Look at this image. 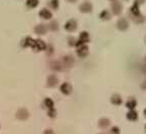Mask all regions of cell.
Here are the masks:
<instances>
[{
  "instance_id": "obj_24",
  "label": "cell",
  "mask_w": 146,
  "mask_h": 134,
  "mask_svg": "<svg viewBox=\"0 0 146 134\" xmlns=\"http://www.w3.org/2000/svg\"><path fill=\"white\" fill-rule=\"evenodd\" d=\"M49 6L52 9H57L59 7V0H50L49 1Z\"/></svg>"
},
{
  "instance_id": "obj_2",
  "label": "cell",
  "mask_w": 146,
  "mask_h": 134,
  "mask_svg": "<svg viewBox=\"0 0 146 134\" xmlns=\"http://www.w3.org/2000/svg\"><path fill=\"white\" fill-rule=\"evenodd\" d=\"M76 48H77V54L80 57H85L88 53V48L85 44L81 43V42H76Z\"/></svg>"
},
{
  "instance_id": "obj_22",
  "label": "cell",
  "mask_w": 146,
  "mask_h": 134,
  "mask_svg": "<svg viewBox=\"0 0 146 134\" xmlns=\"http://www.w3.org/2000/svg\"><path fill=\"white\" fill-rule=\"evenodd\" d=\"M136 101L134 100V99H129L128 100V102H127V104H126V106H127L128 108L130 110H133L135 107H136Z\"/></svg>"
},
{
  "instance_id": "obj_14",
  "label": "cell",
  "mask_w": 146,
  "mask_h": 134,
  "mask_svg": "<svg viewBox=\"0 0 146 134\" xmlns=\"http://www.w3.org/2000/svg\"><path fill=\"white\" fill-rule=\"evenodd\" d=\"M130 13L132 14V16H139V15H141V14H140L139 6H138V3H137V2H135L134 5L132 6V8H131V10H130ZM131 14H130V15H131Z\"/></svg>"
},
{
  "instance_id": "obj_30",
  "label": "cell",
  "mask_w": 146,
  "mask_h": 134,
  "mask_svg": "<svg viewBox=\"0 0 146 134\" xmlns=\"http://www.w3.org/2000/svg\"><path fill=\"white\" fill-rule=\"evenodd\" d=\"M142 87H143L144 89H146V81H144V83L142 84Z\"/></svg>"
},
{
  "instance_id": "obj_33",
  "label": "cell",
  "mask_w": 146,
  "mask_h": 134,
  "mask_svg": "<svg viewBox=\"0 0 146 134\" xmlns=\"http://www.w3.org/2000/svg\"><path fill=\"white\" fill-rule=\"evenodd\" d=\"M144 115H145V117H146V109L144 110Z\"/></svg>"
},
{
  "instance_id": "obj_6",
  "label": "cell",
  "mask_w": 146,
  "mask_h": 134,
  "mask_svg": "<svg viewBox=\"0 0 146 134\" xmlns=\"http://www.w3.org/2000/svg\"><path fill=\"white\" fill-rule=\"evenodd\" d=\"M60 91L64 95H69L72 91V87H71V84L68 83V82H64V83L61 84V87H60Z\"/></svg>"
},
{
  "instance_id": "obj_20",
  "label": "cell",
  "mask_w": 146,
  "mask_h": 134,
  "mask_svg": "<svg viewBox=\"0 0 146 134\" xmlns=\"http://www.w3.org/2000/svg\"><path fill=\"white\" fill-rule=\"evenodd\" d=\"M39 5V0H27V6L29 8H36Z\"/></svg>"
},
{
  "instance_id": "obj_15",
  "label": "cell",
  "mask_w": 146,
  "mask_h": 134,
  "mask_svg": "<svg viewBox=\"0 0 146 134\" xmlns=\"http://www.w3.org/2000/svg\"><path fill=\"white\" fill-rule=\"evenodd\" d=\"M73 63H74V59H73V57L70 56V55H67V56H65L63 58L62 64H64L65 66H71L73 65Z\"/></svg>"
},
{
  "instance_id": "obj_27",
  "label": "cell",
  "mask_w": 146,
  "mask_h": 134,
  "mask_svg": "<svg viewBox=\"0 0 146 134\" xmlns=\"http://www.w3.org/2000/svg\"><path fill=\"white\" fill-rule=\"evenodd\" d=\"M69 45H71V46L76 45V42H75V40H74V38H69Z\"/></svg>"
},
{
  "instance_id": "obj_10",
  "label": "cell",
  "mask_w": 146,
  "mask_h": 134,
  "mask_svg": "<svg viewBox=\"0 0 146 134\" xmlns=\"http://www.w3.org/2000/svg\"><path fill=\"white\" fill-rule=\"evenodd\" d=\"M117 27H118L119 30H121V31L127 30V27H128V23H127V21H126L125 18H121V19H119V21H118V23H117Z\"/></svg>"
},
{
  "instance_id": "obj_25",
  "label": "cell",
  "mask_w": 146,
  "mask_h": 134,
  "mask_svg": "<svg viewBox=\"0 0 146 134\" xmlns=\"http://www.w3.org/2000/svg\"><path fill=\"white\" fill-rule=\"evenodd\" d=\"M56 115H57V112H56L55 108H52V109L48 110V116L50 117V118H55Z\"/></svg>"
},
{
  "instance_id": "obj_19",
  "label": "cell",
  "mask_w": 146,
  "mask_h": 134,
  "mask_svg": "<svg viewBox=\"0 0 146 134\" xmlns=\"http://www.w3.org/2000/svg\"><path fill=\"white\" fill-rule=\"evenodd\" d=\"M111 102H112V104L119 106V105L122 104V99L119 95H114L112 98H111Z\"/></svg>"
},
{
  "instance_id": "obj_12",
  "label": "cell",
  "mask_w": 146,
  "mask_h": 134,
  "mask_svg": "<svg viewBox=\"0 0 146 134\" xmlns=\"http://www.w3.org/2000/svg\"><path fill=\"white\" fill-rule=\"evenodd\" d=\"M112 10L115 14H120L122 11V6L118 1H114V3L112 4Z\"/></svg>"
},
{
  "instance_id": "obj_5",
  "label": "cell",
  "mask_w": 146,
  "mask_h": 134,
  "mask_svg": "<svg viewBox=\"0 0 146 134\" xmlns=\"http://www.w3.org/2000/svg\"><path fill=\"white\" fill-rule=\"evenodd\" d=\"M58 82H59V79H58V77L56 76V75L52 74V75H49L48 76V80H47V84H48V87H54L57 85Z\"/></svg>"
},
{
  "instance_id": "obj_29",
  "label": "cell",
  "mask_w": 146,
  "mask_h": 134,
  "mask_svg": "<svg viewBox=\"0 0 146 134\" xmlns=\"http://www.w3.org/2000/svg\"><path fill=\"white\" fill-rule=\"evenodd\" d=\"M136 2L137 3H139V4H141V3L144 2V0H136Z\"/></svg>"
},
{
  "instance_id": "obj_13",
  "label": "cell",
  "mask_w": 146,
  "mask_h": 134,
  "mask_svg": "<svg viewBox=\"0 0 146 134\" xmlns=\"http://www.w3.org/2000/svg\"><path fill=\"white\" fill-rule=\"evenodd\" d=\"M50 67L53 69V70H62L63 69V64L61 63V62H58V61H52L50 63Z\"/></svg>"
},
{
  "instance_id": "obj_4",
  "label": "cell",
  "mask_w": 146,
  "mask_h": 134,
  "mask_svg": "<svg viewBox=\"0 0 146 134\" xmlns=\"http://www.w3.org/2000/svg\"><path fill=\"white\" fill-rule=\"evenodd\" d=\"M64 27H65V30L68 31V32H73V31H75L76 29H77V23H76V21H74V19H70V21H68L65 23Z\"/></svg>"
},
{
  "instance_id": "obj_35",
  "label": "cell",
  "mask_w": 146,
  "mask_h": 134,
  "mask_svg": "<svg viewBox=\"0 0 146 134\" xmlns=\"http://www.w3.org/2000/svg\"><path fill=\"white\" fill-rule=\"evenodd\" d=\"M145 130H146V125H145Z\"/></svg>"
},
{
  "instance_id": "obj_31",
  "label": "cell",
  "mask_w": 146,
  "mask_h": 134,
  "mask_svg": "<svg viewBox=\"0 0 146 134\" xmlns=\"http://www.w3.org/2000/svg\"><path fill=\"white\" fill-rule=\"evenodd\" d=\"M143 72L146 74V66H145V67H144V68H143Z\"/></svg>"
},
{
  "instance_id": "obj_17",
  "label": "cell",
  "mask_w": 146,
  "mask_h": 134,
  "mask_svg": "<svg viewBox=\"0 0 146 134\" xmlns=\"http://www.w3.org/2000/svg\"><path fill=\"white\" fill-rule=\"evenodd\" d=\"M44 107L47 108V109H52V108H54V101L52 100V99L50 98H47L44 100Z\"/></svg>"
},
{
  "instance_id": "obj_28",
  "label": "cell",
  "mask_w": 146,
  "mask_h": 134,
  "mask_svg": "<svg viewBox=\"0 0 146 134\" xmlns=\"http://www.w3.org/2000/svg\"><path fill=\"white\" fill-rule=\"evenodd\" d=\"M43 134H55L52 129H46Z\"/></svg>"
},
{
  "instance_id": "obj_7",
  "label": "cell",
  "mask_w": 146,
  "mask_h": 134,
  "mask_svg": "<svg viewBox=\"0 0 146 134\" xmlns=\"http://www.w3.org/2000/svg\"><path fill=\"white\" fill-rule=\"evenodd\" d=\"M47 31H48V27L44 23H40V25H38L35 27V33L38 35H45L47 33Z\"/></svg>"
},
{
  "instance_id": "obj_16",
  "label": "cell",
  "mask_w": 146,
  "mask_h": 134,
  "mask_svg": "<svg viewBox=\"0 0 146 134\" xmlns=\"http://www.w3.org/2000/svg\"><path fill=\"white\" fill-rule=\"evenodd\" d=\"M138 118V114L137 112H135L134 110H130V112H128L127 114V119L130 121H136Z\"/></svg>"
},
{
  "instance_id": "obj_21",
  "label": "cell",
  "mask_w": 146,
  "mask_h": 134,
  "mask_svg": "<svg viewBox=\"0 0 146 134\" xmlns=\"http://www.w3.org/2000/svg\"><path fill=\"white\" fill-rule=\"evenodd\" d=\"M100 17L103 19V21H107V19H110L111 18V14L108 10H103V11L100 12Z\"/></svg>"
},
{
  "instance_id": "obj_8",
  "label": "cell",
  "mask_w": 146,
  "mask_h": 134,
  "mask_svg": "<svg viewBox=\"0 0 146 134\" xmlns=\"http://www.w3.org/2000/svg\"><path fill=\"white\" fill-rule=\"evenodd\" d=\"M79 9H80V11L87 13V12H90L91 10H92V5H91V3L88 2V1H85V2H83L80 5Z\"/></svg>"
},
{
  "instance_id": "obj_34",
  "label": "cell",
  "mask_w": 146,
  "mask_h": 134,
  "mask_svg": "<svg viewBox=\"0 0 146 134\" xmlns=\"http://www.w3.org/2000/svg\"><path fill=\"white\" fill-rule=\"evenodd\" d=\"M112 1H117V0H112Z\"/></svg>"
},
{
  "instance_id": "obj_18",
  "label": "cell",
  "mask_w": 146,
  "mask_h": 134,
  "mask_svg": "<svg viewBox=\"0 0 146 134\" xmlns=\"http://www.w3.org/2000/svg\"><path fill=\"white\" fill-rule=\"evenodd\" d=\"M88 41H89V35L87 34L86 32H82L81 34L79 35V42L85 44Z\"/></svg>"
},
{
  "instance_id": "obj_9",
  "label": "cell",
  "mask_w": 146,
  "mask_h": 134,
  "mask_svg": "<svg viewBox=\"0 0 146 134\" xmlns=\"http://www.w3.org/2000/svg\"><path fill=\"white\" fill-rule=\"evenodd\" d=\"M40 16L44 19H51L52 18V13L49 9L43 8L42 10H40Z\"/></svg>"
},
{
  "instance_id": "obj_11",
  "label": "cell",
  "mask_w": 146,
  "mask_h": 134,
  "mask_svg": "<svg viewBox=\"0 0 146 134\" xmlns=\"http://www.w3.org/2000/svg\"><path fill=\"white\" fill-rule=\"evenodd\" d=\"M110 125H111V121L107 118H102L98 121V126H100L102 129H106V128H108Z\"/></svg>"
},
{
  "instance_id": "obj_1",
  "label": "cell",
  "mask_w": 146,
  "mask_h": 134,
  "mask_svg": "<svg viewBox=\"0 0 146 134\" xmlns=\"http://www.w3.org/2000/svg\"><path fill=\"white\" fill-rule=\"evenodd\" d=\"M32 49H34L35 51H44L47 49V45L46 43L41 39H36L34 40V43L32 45Z\"/></svg>"
},
{
  "instance_id": "obj_3",
  "label": "cell",
  "mask_w": 146,
  "mask_h": 134,
  "mask_svg": "<svg viewBox=\"0 0 146 134\" xmlns=\"http://www.w3.org/2000/svg\"><path fill=\"white\" fill-rule=\"evenodd\" d=\"M29 116H30L29 111H27V109H25V108H21V109H19L15 114V117L18 119V120H21V121L27 120V119L29 118Z\"/></svg>"
},
{
  "instance_id": "obj_26",
  "label": "cell",
  "mask_w": 146,
  "mask_h": 134,
  "mask_svg": "<svg viewBox=\"0 0 146 134\" xmlns=\"http://www.w3.org/2000/svg\"><path fill=\"white\" fill-rule=\"evenodd\" d=\"M121 132H120V129H119V127H117V126H114V127L111 128V130H110V134H120Z\"/></svg>"
},
{
  "instance_id": "obj_23",
  "label": "cell",
  "mask_w": 146,
  "mask_h": 134,
  "mask_svg": "<svg viewBox=\"0 0 146 134\" xmlns=\"http://www.w3.org/2000/svg\"><path fill=\"white\" fill-rule=\"evenodd\" d=\"M49 29H50L51 31H54V32H56V31H58V29H59V25H58L57 21H51L50 23H49Z\"/></svg>"
},
{
  "instance_id": "obj_32",
  "label": "cell",
  "mask_w": 146,
  "mask_h": 134,
  "mask_svg": "<svg viewBox=\"0 0 146 134\" xmlns=\"http://www.w3.org/2000/svg\"><path fill=\"white\" fill-rule=\"evenodd\" d=\"M68 1H69V2H75L76 0H68Z\"/></svg>"
},
{
  "instance_id": "obj_36",
  "label": "cell",
  "mask_w": 146,
  "mask_h": 134,
  "mask_svg": "<svg viewBox=\"0 0 146 134\" xmlns=\"http://www.w3.org/2000/svg\"><path fill=\"white\" fill-rule=\"evenodd\" d=\"M145 60H146V57H145Z\"/></svg>"
}]
</instances>
